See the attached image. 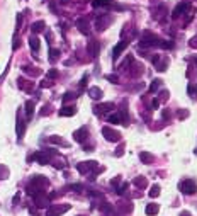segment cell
Masks as SVG:
<instances>
[{
  "instance_id": "obj_31",
  "label": "cell",
  "mask_w": 197,
  "mask_h": 216,
  "mask_svg": "<svg viewBox=\"0 0 197 216\" xmlns=\"http://www.w3.org/2000/svg\"><path fill=\"white\" fill-rule=\"evenodd\" d=\"M73 99H77V95L73 94V92H66V94L63 95V102L66 104L68 100H73Z\"/></svg>"
},
{
  "instance_id": "obj_37",
  "label": "cell",
  "mask_w": 197,
  "mask_h": 216,
  "mask_svg": "<svg viewBox=\"0 0 197 216\" xmlns=\"http://www.w3.org/2000/svg\"><path fill=\"white\" fill-rule=\"evenodd\" d=\"M48 77H49V78H56V77H58V70H55V68L49 70V72H48Z\"/></svg>"
},
{
  "instance_id": "obj_28",
  "label": "cell",
  "mask_w": 197,
  "mask_h": 216,
  "mask_svg": "<svg viewBox=\"0 0 197 216\" xmlns=\"http://www.w3.org/2000/svg\"><path fill=\"white\" fill-rule=\"evenodd\" d=\"M109 123H112V124H121V116L119 114H111V116H109Z\"/></svg>"
},
{
  "instance_id": "obj_22",
  "label": "cell",
  "mask_w": 197,
  "mask_h": 216,
  "mask_svg": "<svg viewBox=\"0 0 197 216\" xmlns=\"http://www.w3.org/2000/svg\"><path fill=\"white\" fill-rule=\"evenodd\" d=\"M31 29H32V32H34V34H38V32L44 31V22H43V21H38V22H34Z\"/></svg>"
},
{
  "instance_id": "obj_3",
  "label": "cell",
  "mask_w": 197,
  "mask_h": 216,
  "mask_svg": "<svg viewBox=\"0 0 197 216\" xmlns=\"http://www.w3.org/2000/svg\"><path fill=\"white\" fill-rule=\"evenodd\" d=\"M70 209V204H51L48 208L46 216H60L63 213H66Z\"/></svg>"
},
{
  "instance_id": "obj_25",
  "label": "cell",
  "mask_w": 197,
  "mask_h": 216,
  "mask_svg": "<svg viewBox=\"0 0 197 216\" xmlns=\"http://www.w3.org/2000/svg\"><path fill=\"white\" fill-rule=\"evenodd\" d=\"M158 204H148V206H146V214H156V213H158Z\"/></svg>"
},
{
  "instance_id": "obj_1",
  "label": "cell",
  "mask_w": 197,
  "mask_h": 216,
  "mask_svg": "<svg viewBox=\"0 0 197 216\" xmlns=\"http://www.w3.org/2000/svg\"><path fill=\"white\" fill-rule=\"evenodd\" d=\"M49 186V181H48L44 175H34V177L31 179L29 186H27V192H29L31 196H34L36 192H41V191H44L46 187Z\"/></svg>"
},
{
  "instance_id": "obj_26",
  "label": "cell",
  "mask_w": 197,
  "mask_h": 216,
  "mask_svg": "<svg viewBox=\"0 0 197 216\" xmlns=\"http://www.w3.org/2000/svg\"><path fill=\"white\" fill-rule=\"evenodd\" d=\"M58 58H60V49H49V61L55 63Z\"/></svg>"
},
{
  "instance_id": "obj_38",
  "label": "cell",
  "mask_w": 197,
  "mask_h": 216,
  "mask_svg": "<svg viewBox=\"0 0 197 216\" xmlns=\"http://www.w3.org/2000/svg\"><path fill=\"white\" fill-rule=\"evenodd\" d=\"M19 46H21V41H19V38L15 36V38H14V43H12V48H14V49H17Z\"/></svg>"
},
{
  "instance_id": "obj_23",
  "label": "cell",
  "mask_w": 197,
  "mask_h": 216,
  "mask_svg": "<svg viewBox=\"0 0 197 216\" xmlns=\"http://www.w3.org/2000/svg\"><path fill=\"white\" fill-rule=\"evenodd\" d=\"M139 158H141V162H145V164H151V162H153V155L148 153V151H141Z\"/></svg>"
},
{
  "instance_id": "obj_35",
  "label": "cell",
  "mask_w": 197,
  "mask_h": 216,
  "mask_svg": "<svg viewBox=\"0 0 197 216\" xmlns=\"http://www.w3.org/2000/svg\"><path fill=\"white\" fill-rule=\"evenodd\" d=\"M21 26H22V14H17V26H15V34L19 32Z\"/></svg>"
},
{
  "instance_id": "obj_30",
  "label": "cell",
  "mask_w": 197,
  "mask_h": 216,
  "mask_svg": "<svg viewBox=\"0 0 197 216\" xmlns=\"http://www.w3.org/2000/svg\"><path fill=\"white\" fill-rule=\"evenodd\" d=\"M134 184H136L138 187H146V179L145 177H136L134 179Z\"/></svg>"
},
{
  "instance_id": "obj_47",
  "label": "cell",
  "mask_w": 197,
  "mask_h": 216,
  "mask_svg": "<svg viewBox=\"0 0 197 216\" xmlns=\"http://www.w3.org/2000/svg\"><path fill=\"white\" fill-rule=\"evenodd\" d=\"M151 106H153V107H158V106H160V100H158V99H155L153 102H151Z\"/></svg>"
},
{
  "instance_id": "obj_8",
  "label": "cell",
  "mask_w": 197,
  "mask_h": 216,
  "mask_svg": "<svg viewBox=\"0 0 197 216\" xmlns=\"http://www.w3.org/2000/svg\"><path fill=\"white\" fill-rule=\"evenodd\" d=\"M73 138H75V141H78V143H85L87 138H88V130H87L85 126L80 128V130H77L75 133H73Z\"/></svg>"
},
{
  "instance_id": "obj_5",
  "label": "cell",
  "mask_w": 197,
  "mask_h": 216,
  "mask_svg": "<svg viewBox=\"0 0 197 216\" xmlns=\"http://www.w3.org/2000/svg\"><path fill=\"white\" fill-rule=\"evenodd\" d=\"M102 134L104 136H105V140H107V141H119L121 140V133L119 131H114L112 130V128H109V126H104L102 128Z\"/></svg>"
},
{
  "instance_id": "obj_32",
  "label": "cell",
  "mask_w": 197,
  "mask_h": 216,
  "mask_svg": "<svg viewBox=\"0 0 197 216\" xmlns=\"http://www.w3.org/2000/svg\"><path fill=\"white\" fill-rule=\"evenodd\" d=\"M158 194H160V186H158V184H155V186L151 187V191H150V196H151V197H156Z\"/></svg>"
},
{
  "instance_id": "obj_34",
  "label": "cell",
  "mask_w": 197,
  "mask_h": 216,
  "mask_svg": "<svg viewBox=\"0 0 197 216\" xmlns=\"http://www.w3.org/2000/svg\"><path fill=\"white\" fill-rule=\"evenodd\" d=\"M66 189H68V191H77V192H78V191H82L83 187H82V184H72V186H68Z\"/></svg>"
},
{
  "instance_id": "obj_14",
  "label": "cell",
  "mask_w": 197,
  "mask_h": 216,
  "mask_svg": "<svg viewBox=\"0 0 197 216\" xmlns=\"http://www.w3.org/2000/svg\"><path fill=\"white\" fill-rule=\"evenodd\" d=\"M24 131H26V121L21 117V113H17V136L19 138L24 136Z\"/></svg>"
},
{
  "instance_id": "obj_48",
  "label": "cell",
  "mask_w": 197,
  "mask_h": 216,
  "mask_svg": "<svg viewBox=\"0 0 197 216\" xmlns=\"http://www.w3.org/2000/svg\"><path fill=\"white\" fill-rule=\"evenodd\" d=\"M61 4H68V0H60Z\"/></svg>"
},
{
  "instance_id": "obj_33",
  "label": "cell",
  "mask_w": 197,
  "mask_h": 216,
  "mask_svg": "<svg viewBox=\"0 0 197 216\" xmlns=\"http://www.w3.org/2000/svg\"><path fill=\"white\" fill-rule=\"evenodd\" d=\"M160 82H162V80H158V78H156V80H153V83L150 85V92H155V90H156V89L160 87Z\"/></svg>"
},
{
  "instance_id": "obj_18",
  "label": "cell",
  "mask_w": 197,
  "mask_h": 216,
  "mask_svg": "<svg viewBox=\"0 0 197 216\" xmlns=\"http://www.w3.org/2000/svg\"><path fill=\"white\" fill-rule=\"evenodd\" d=\"M187 9H189V4H187V2H184V4H179V5H177V9L173 10V17H179L180 14H184Z\"/></svg>"
},
{
  "instance_id": "obj_41",
  "label": "cell",
  "mask_w": 197,
  "mask_h": 216,
  "mask_svg": "<svg viewBox=\"0 0 197 216\" xmlns=\"http://www.w3.org/2000/svg\"><path fill=\"white\" fill-rule=\"evenodd\" d=\"M107 80H111V82L117 83V75H107Z\"/></svg>"
},
{
  "instance_id": "obj_13",
  "label": "cell",
  "mask_w": 197,
  "mask_h": 216,
  "mask_svg": "<svg viewBox=\"0 0 197 216\" xmlns=\"http://www.w3.org/2000/svg\"><path fill=\"white\" fill-rule=\"evenodd\" d=\"M77 27L82 34H90V26H88V21H87V19H78Z\"/></svg>"
},
{
  "instance_id": "obj_19",
  "label": "cell",
  "mask_w": 197,
  "mask_h": 216,
  "mask_svg": "<svg viewBox=\"0 0 197 216\" xmlns=\"http://www.w3.org/2000/svg\"><path fill=\"white\" fill-rule=\"evenodd\" d=\"M32 114H34V100H27L26 102V116H27V119H31Z\"/></svg>"
},
{
  "instance_id": "obj_29",
  "label": "cell",
  "mask_w": 197,
  "mask_h": 216,
  "mask_svg": "<svg viewBox=\"0 0 197 216\" xmlns=\"http://www.w3.org/2000/svg\"><path fill=\"white\" fill-rule=\"evenodd\" d=\"M109 4H111V0H94L92 2L94 7H102V5H109Z\"/></svg>"
},
{
  "instance_id": "obj_12",
  "label": "cell",
  "mask_w": 197,
  "mask_h": 216,
  "mask_svg": "<svg viewBox=\"0 0 197 216\" xmlns=\"http://www.w3.org/2000/svg\"><path fill=\"white\" fill-rule=\"evenodd\" d=\"M111 109H114V104L112 102H107V104H98L94 107V113L95 114H104V113H109Z\"/></svg>"
},
{
  "instance_id": "obj_42",
  "label": "cell",
  "mask_w": 197,
  "mask_h": 216,
  "mask_svg": "<svg viewBox=\"0 0 197 216\" xmlns=\"http://www.w3.org/2000/svg\"><path fill=\"white\" fill-rule=\"evenodd\" d=\"M87 80H88V77H87V75H85V77L82 78V82H80V87H82V89H83V87L87 85Z\"/></svg>"
},
{
  "instance_id": "obj_21",
  "label": "cell",
  "mask_w": 197,
  "mask_h": 216,
  "mask_svg": "<svg viewBox=\"0 0 197 216\" xmlns=\"http://www.w3.org/2000/svg\"><path fill=\"white\" fill-rule=\"evenodd\" d=\"M39 44H41V43H39V39L36 38V36H32V38L29 39V46H31V49H32L34 53H38V49H39Z\"/></svg>"
},
{
  "instance_id": "obj_39",
  "label": "cell",
  "mask_w": 197,
  "mask_h": 216,
  "mask_svg": "<svg viewBox=\"0 0 197 216\" xmlns=\"http://www.w3.org/2000/svg\"><path fill=\"white\" fill-rule=\"evenodd\" d=\"M49 109H51V107H49V104H48V106H44L43 111H41V116H48V114H49Z\"/></svg>"
},
{
  "instance_id": "obj_6",
  "label": "cell",
  "mask_w": 197,
  "mask_h": 216,
  "mask_svg": "<svg viewBox=\"0 0 197 216\" xmlns=\"http://www.w3.org/2000/svg\"><path fill=\"white\" fill-rule=\"evenodd\" d=\"M32 197H34V203H36V206H38V208H44V206H48V204H49V197L46 196V192H44V191L36 192Z\"/></svg>"
},
{
  "instance_id": "obj_40",
  "label": "cell",
  "mask_w": 197,
  "mask_h": 216,
  "mask_svg": "<svg viewBox=\"0 0 197 216\" xmlns=\"http://www.w3.org/2000/svg\"><path fill=\"white\" fill-rule=\"evenodd\" d=\"M7 73H9V65L5 66V70H4V73H2V77H0V83L4 82V78H5V77H7Z\"/></svg>"
},
{
  "instance_id": "obj_45",
  "label": "cell",
  "mask_w": 197,
  "mask_h": 216,
  "mask_svg": "<svg viewBox=\"0 0 197 216\" xmlns=\"http://www.w3.org/2000/svg\"><path fill=\"white\" fill-rule=\"evenodd\" d=\"M53 165H55L56 169H65V164H63V162H58V164H53Z\"/></svg>"
},
{
  "instance_id": "obj_43",
  "label": "cell",
  "mask_w": 197,
  "mask_h": 216,
  "mask_svg": "<svg viewBox=\"0 0 197 216\" xmlns=\"http://www.w3.org/2000/svg\"><path fill=\"white\" fill-rule=\"evenodd\" d=\"M51 85H53V82H51V80H44V82L41 83V87H51Z\"/></svg>"
},
{
  "instance_id": "obj_20",
  "label": "cell",
  "mask_w": 197,
  "mask_h": 216,
  "mask_svg": "<svg viewBox=\"0 0 197 216\" xmlns=\"http://www.w3.org/2000/svg\"><path fill=\"white\" fill-rule=\"evenodd\" d=\"M48 141L55 143V145H61V147H68V143L65 141L63 138H60V136H49V138H48Z\"/></svg>"
},
{
  "instance_id": "obj_11",
  "label": "cell",
  "mask_w": 197,
  "mask_h": 216,
  "mask_svg": "<svg viewBox=\"0 0 197 216\" xmlns=\"http://www.w3.org/2000/svg\"><path fill=\"white\" fill-rule=\"evenodd\" d=\"M111 21L112 19L109 17V15H102V17H98L97 19V22H95V26H97V31H104L105 27L111 24Z\"/></svg>"
},
{
  "instance_id": "obj_2",
  "label": "cell",
  "mask_w": 197,
  "mask_h": 216,
  "mask_svg": "<svg viewBox=\"0 0 197 216\" xmlns=\"http://www.w3.org/2000/svg\"><path fill=\"white\" fill-rule=\"evenodd\" d=\"M55 155V151L53 150H43V151H38V153H34V155L31 157V160H38V164L41 165H46L51 162V157Z\"/></svg>"
},
{
  "instance_id": "obj_17",
  "label": "cell",
  "mask_w": 197,
  "mask_h": 216,
  "mask_svg": "<svg viewBox=\"0 0 197 216\" xmlns=\"http://www.w3.org/2000/svg\"><path fill=\"white\" fill-rule=\"evenodd\" d=\"M88 95L92 97V99H102V90H100L98 87H90Z\"/></svg>"
},
{
  "instance_id": "obj_7",
  "label": "cell",
  "mask_w": 197,
  "mask_h": 216,
  "mask_svg": "<svg viewBox=\"0 0 197 216\" xmlns=\"http://www.w3.org/2000/svg\"><path fill=\"white\" fill-rule=\"evenodd\" d=\"M95 167H97V162H95V160H88V162H80V164L77 165V170L80 174H87L92 169H95Z\"/></svg>"
},
{
  "instance_id": "obj_16",
  "label": "cell",
  "mask_w": 197,
  "mask_h": 216,
  "mask_svg": "<svg viewBox=\"0 0 197 216\" xmlns=\"http://www.w3.org/2000/svg\"><path fill=\"white\" fill-rule=\"evenodd\" d=\"M73 114H77L75 106H63V109L60 111V116H73Z\"/></svg>"
},
{
  "instance_id": "obj_44",
  "label": "cell",
  "mask_w": 197,
  "mask_h": 216,
  "mask_svg": "<svg viewBox=\"0 0 197 216\" xmlns=\"http://www.w3.org/2000/svg\"><path fill=\"white\" fill-rule=\"evenodd\" d=\"M122 153H124V148H122V147H119V148H117V151H116V157H121Z\"/></svg>"
},
{
  "instance_id": "obj_24",
  "label": "cell",
  "mask_w": 197,
  "mask_h": 216,
  "mask_svg": "<svg viewBox=\"0 0 197 216\" xmlns=\"http://www.w3.org/2000/svg\"><path fill=\"white\" fill-rule=\"evenodd\" d=\"M22 70H24L26 73H29L31 77H38V75L41 73L39 70H34V66H22Z\"/></svg>"
},
{
  "instance_id": "obj_10",
  "label": "cell",
  "mask_w": 197,
  "mask_h": 216,
  "mask_svg": "<svg viewBox=\"0 0 197 216\" xmlns=\"http://www.w3.org/2000/svg\"><path fill=\"white\" fill-rule=\"evenodd\" d=\"M128 44H129V41H121V43H117L116 46H114V49H112V58H114V60H117L121 53L128 48Z\"/></svg>"
},
{
  "instance_id": "obj_27",
  "label": "cell",
  "mask_w": 197,
  "mask_h": 216,
  "mask_svg": "<svg viewBox=\"0 0 197 216\" xmlns=\"http://www.w3.org/2000/svg\"><path fill=\"white\" fill-rule=\"evenodd\" d=\"M9 169L5 167V165H0V181H4V179H7L9 177Z\"/></svg>"
},
{
  "instance_id": "obj_4",
  "label": "cell",
  "mask_w": 197,
  "mask_h": 216,
  "mask_svg": "<svg viewBox=\"0 0 197 216\" xmlns=\"http://www.w3.org/2000/svg\"><path fill=\"white\" fill-rule=\"evenodd\" d=\"M179 189L184 192V194H194L197 191V184L194 181H190V179H187V181H182L179 184Z\"/></svg>"
},
{
  "instance_id": "obj_46",
  "label": "cell",
  "mask_w": 197,
  "mask_h": 216,
  "mask_svg": "<svg viewBox=\"0 0 197 216\" xmlns=\"http://www.w3.org/2000/svg\"><path fill=\"white\" fill-rule=\"evenodd\" d=\"M162 46L163 48H173V43H172V41L170 43H162Z\"/></svg>"
},
{
  "instance_id": "obj_9",
  "label": "cell",
  "mask_w": 197,
  "mask_h": 216,
  "mask_svg": "<svg viewBox=\"0 0 197 216\" xmlns=\"http://www.w3.org/2000/svg\"><path fill=\"white\" fill-rule=\"evenodd\" d=\"M158 41H160V39L156 38V36H153V34H145V38H143L141 43H139V46H143V48L153 46V44H158Z\"/></svg>"
},
{
  "instance_id": "obj_36",
  "label": "cell",
  "mask_w": 197,
  "mask_h": 216,
  "mask_svg": "<svg viewBox=\"0 0 197 216\" xmlns=\"http://www.w3.org/2000/svg\"><path fill=\"white\" fill-rule=\"evenodd\" d=\"M128 187H129V184H126V182H124V184H122V186H121L119 189H117V194H124Z\"/></svg>"
},
{
  "instance_id": "obj_15",
  "label": "cell",
  "mask_w": 197,
  "mask_h": 216,
  "mask_svg": "<svg viewBox=\"0 0 197 216\" xmlns=\"http://www.w3.org/2000/svg\"><path fill=\"white\" fill-rule=\"evenodd\" d=\"M87 49H88V53L92 55V56H97V55H98V49H100V44H98V41H88V46H87Z\"/></svg>"
}]
</instances>
